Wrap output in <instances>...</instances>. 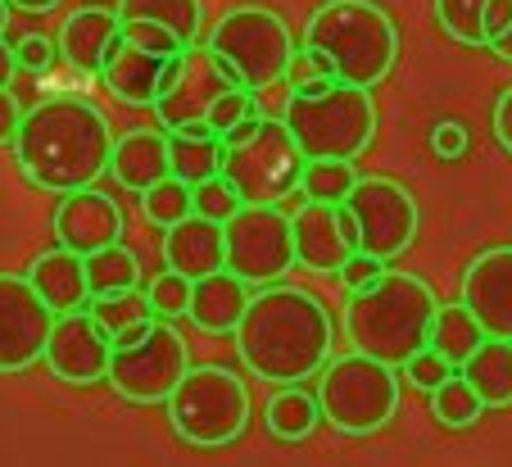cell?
<instances>
[{
  "label": "cell",
  "mask_w": 512,
  "mask_h": 467,
  "mask_svg": "<svg viewBox=\"0 0 512 467\" xmlns=\"http://www.w3.org/2000/svg\"><path fill=\"white\" fill-rule=\"evenodd\" d=\"M263 418H268V431H272V436L286 440V445H295V440H309L313 431H318L322 404H318L313 395H304L300 381H295V386H281L277 395L268 399Z\"/></svg>",
  "instance_id": "obj_29"
},
{
  "label": "cell",
  "mask_w": 512,
  "mask_h": 467,
  "mask_svg": "<svg viewBox=\"0 0 512 467\" xmlns=\"http://www.w3.org/2000/svg\"><path fill=\"white\" fill-rule=\"evenodd\" d=\"M55 241L78 254H96L123 241V205L109 191H68L55 205Z\"/></svg>",
  "instance_id": "obj_18"
},
{
  "label": "cell",
  "mask_w": 512,
  "mask_h": 467,
  "mask_svg": "<svg viewBox=\"0 0 512 467\" xmlns=\"http://www.w3.org/2000/svg\"><path fill=\"white\" fill-rule=\"evenodd\" d=\"M109 359H114V341L96 322L91 309L59 313L55 331L46 345V368L68 386H96L109 377Z\"/></svg>",
  "instance_id": "obj_15"
},
{
  "label": "cell",
  "mask_w": 512,
  "mask_h": 467,
  "mask_svg": "<svg viewBox=\"0 0 512 467\" xmlns=\"http://www.w3.org/2000/svg\"><path fill=\"white\" fill-rule=\"evenodd\" d=\"M14 55H19V69L23 73H50V69H55V59H59V41L32 32V37H23L19 46H14Z\"/></svg>",
  "instance_id": "obj_42"
},
{
  "label": "cell",
  "mask_w": 512,
  "mask_h": 467,
  "mask_svg": "<svg viewBox=\"0 0 512 467\" xmlns=\"http://www.w3.org/2000/svg\"><path fill=\"white\" fill-rule=\"evenodd\" d=\"M322 73H331V64L318 55L313 46H300L295 55H290V69H286V82L290 87H300V82H313V78H322ZM336 78V73H331Z\"/></svg>",
  "instance_id": "obj_44"
},
{
  "label": "cell",
  "mask_w": 512,
  "mask_h": 467,
  "mask_svg": "<svg viewBox=\"0 0 512 467\" xmlns=\"http://www.w3.org/2000/svg\"><path fill=\"white\" fill-rule=\"evenodd\" d=\"M481 341H485V327L476 322V313L467 309L463 300H458V304H440V309H435L431 341H426V345H431L435 354H445L454 368H463V363L476 354V345H481Z\"/></svg>",
  "instance_id": "obj_28"
},
{
  "label": "cell",
  "mask_w": 512,
  "mask_h": 467,
  "mask_svg": "<svg viewBox=\"0 0 512 467\" xmlns=\"http://www.w3.org/2000/svg\"><path fill=\"white\" fill-rule=\"evenodd\" d=\"M19 123H23V105L10 87H0V146H14L19 137Z\"/></svg>",
  "instance_id": "obj_45"
},
{
  "label": "cell",
  "mask_w": 512,
  "mask_h": 467,
  "mask_svg": "<svg viewBox=\"0 0 512 467\" xmlns=\"http://www.w3.org/2000/svg\"><path fill=\"white\" fill-rule=\"evenodd\" d=\"M454 372H458V368H454V363H449V359H445V354H435V350H431V345H426V350H417V354H413V359H408V363H404V377H408V381H413V386H417V390H426V395H431V390H435V386H440V381H449V377H454Z\"/></svg>",
  "instance_id": "obj_40"
},
{
  "label": "cell",
  "mask_w": 512,
  "mask_h": 467,
  "mask_svg": "<svg viewBox=\"0 0 512 467\" xmlns=\"http://www.w3.org/2000/svg\"><path fill=\"white\" fill-rule=\"evenodd\" d=\"M494 141L512 155V87L494 100Z\"/></svg>",
  "instance_id": "obj_46"
},
{
  "label": "cell",
  "mask_w": 512,
  "mask_h": 467,
  "mask_svg": "<svg viewBox=\"0 0 512 467\" xmlns=\"http://www.w3.org/2000/svg\"><path fill=\"white\" fill-rule=\"evenodd\" d=\"M290 227H295V259L309 273H340L345 259L358 250L354 223H349L345 205H322V200H304L295 214H290Z\"/></svg>",
  "instance_id": "obj_16"
},
{
  "label": "cell",
  "mask_w": 512,
  "mask_h": 467,
  "mask_svg": "<svg viewBox=\"0 0 512 467\" xmlns=\"http://www.w3.org/2000/svg\"><path fill=\"white\" fill-rule=\"evenodd\" d=\"M232 336L241 363L259 381L295 386L327 368L336 350V318L322 295L290 282H268L250 295V309Z\"/></svg>",
  "instance_id": "obj_1"
},
{
  "label": "cell",
  "mask_w": 512,
  "mask_h": 467,
  "mask_svg": "<svg viewBox=\"0 0 512 467\" xmlns=\"http://www.w3.org/2000/svg\"><path fill=\"white\" fill-rule=\"evenodd\" d=\"M435 309H440L435 291L422 277L404 273V268H386L368 291H354V300L345 304V336L354 350L404 368L431 341Z\"/></svg>",
  "instance_id": "obj_3"
},
{
  "label": "cell",
  "mask_w": 512,
  "mask_h": 467,
  "mask_svg": "<svg viewBox=\"0 0 512 467\" xmlns=\"http://www.w3.org/2000/svg\"><path fill=\"white\" fill-rule=\"evenodd\" d=\"M304 46L331 64L340 82L381 87L399 64V28L377 0H327L309 14Z\"/></svg>",
  "instance_id": "obj_4"
},
{
  "label": "cell",
  "mask_w": 512,
  "mask_h": 467,
  "mask_svg": "<svg viewBox=\"0 0 512 467\" xmlns=\"http://www.w3.org/2000/svg\"><path fill=\"white\" fill-rule=\"evenodd\" d=\"M390 263L386 259H377V254H363V250H354L345 259V268H340V282H345V291L354 295V291H368L372 282H377L381 273H386Z\"/></svg>",
  "instance_id": "obj_41"
},
{
  "label": "cell",
  "mask_w": 512,
  "mask_h": 467,
  "mask_svg": "<svg viewBox=\"0 0 512 467\" xmlns=\"http://www.w3.org/2000/svg\"><path fill=\"white\" fill-rule=\"evenodd\" d=\"M123 37L136 41V46L145 50H155V55H182V37H177L173 28H164V23H150V19H123Z\"/></svg>",
  "instance_id": "obj_39"
},
{
  "label": "cell",
  "mask_w": 512,
  "mask_h": 467,
  "mask_svg": "<svg viewBox=\"0 0 512 467\" xmlns=\"http://www.w3.org/2000/svg\"><path fill=\"white\" fill-rule=\"evenodd\" d=\"M191 277L173 273V268H164L159 277H150V286H145V295H150V304H155L159 318H186V309H191Z\"/></svg>",
  "instance_id": "obj_37"
},
{
  "label": "cell",
  "mask_w": 512,
  "mask_h": 467,
  "mask_svg": "<svg viewBox=\"0 0 512 467\" xmlns=\"http://www.w3.org/2000/svg\"><path fill=\"white\" fill-rule=\"evenodd\" d=\"M114 132L100 105L87 96H46L23 109L19 137H14V164L23 182L50 195L87 191L109 173Z\"/></svg>",
  "instance_id": "obj_2"
},
{
  "label": "cell",
  "mask_w": 512,
  "mask_h": 467,
  "mask_svg": "<svg viewBox=\"0 0 512 467\" xmlns=\"http://www.w3.org/2000/svg\"><path fill=\"white\" fill-rule=\"evenodd\" d=\"M254 96H259V91H250V87H232V91H223V96L213 100L209 105V118H204V123L213 127V132H218V137H227V132H232L236 123H241V118H250L254 109Z\"/></svg>",
  "instance_id": "obj_38"
},
{
  "label": "cell",
  "mask_w": 512,
  "mask_h": 467,
  "mask_svg": "<svg viewBox=\"0 0 512 467\" xmlns=\"http://www.w3.org/2000/svg\"><path fill=\"white\" fill-rule=\"evenodd\" d=\"M318 404L322 422L340 436H377L399 413V368L363 350L327 359L318 372Z\"/></svg>",
  "instance_id": "obj_6"
},
{
  "label": "cell",
  "mask_w": 512,
  "mask_h": 467,
  "mask_svg": "<svg viewBox=\"0 0 512 467\" xmlns=\"http://www.w3.org/2000/svg\"><path fill=\"white\" fill-rule=\"evenodd\" d=\"M141 214L150 218L155 227H173L182 223L186 214H195V200H191V182H182V177H164V182H155L150 191H141Z\"/></svg>",
  "instance_id": "obj_34"
},
{
  "label": "cell",
  "mask_w": 512,
  "mask_h": 467,
  "mask_svg": "<svg viewBox=\"0 0 512 467\" xmlns=\"http://www.w3.org/2000/svg\"><path fill=\"white\" fill-rule=\"evenodd\" d=\"M485 5L490 0H435V23L458 46H490V37H485Z\"/></svg>",
  "instance_id": "obj_35"
},
{
  "label": "cell",
  "mask_w": 512,
  "mask_h": 467,
  "mask_svg": "<svg viewBox=\"0 0 512 467\" xmlns=\"http://www.w3.org/2000/svg\"><path fill=\"white\" fill-rule=\"evenodd\" d=\"M168 155H173V173L182 182H204V177L223 173L227 159V141L213 132L209 123H191L182 132H168Z\"/></svg>",
  "instance_id": "obj_27"
},
{
  "label": "cell",
  "mask_w": 512,
  "mask_h": 467,
  "mask_svg": "<svg viewBox=\"0 0 512 467\" xmlns=\"http://www.w3.org/2000/svg\"><path fill=\"white\" fill-rule=\"evenodd\" d=\"M227 268L250 286H268L295 268V227L281 205H241L223 223Z\"/></svg>",
  "instance_id": "obj_11"
},
{
  "label": "cell",
  "mask_w": 512,
  "mask_h": 467,
  "mask_svg": "<svg viewBox=\"0 0 512 467\" xmlns=\"http://www.w3.org/2000/svg\"><path fill=\"white\" fill-rule=\"evenodd\" d=\"M168 64L173 59L168 55H155V50L136 46V41L118 37V46L109 50L105 59V73H100V82H105V91L114 100H123V105H136V109H155L159 91H164L168 82Z\"/></svg>",
  "instance_id": "obj_20"
},
{
  "label": "cell",
  "mask_w": 512,
  "mask_h": 467,
  "mask_svg": "<svg viewBox=\"0 0 512 467\" xmlns=\"http://www.w3.org/2000/svg\"><path fill=\"white\" fill-rule=\"evenodd\" d=\"M14 73H19V55H14V46H5V37H0V87H10Z\"/></svg>",
  "instance_id": "obj_48"
},
{
  "label": "cell",
  "mask_w": 512,
  "mask_h": 467,
  "mask_svg": "<svg viewBox=\"0 0 512 467\" xmlns=\"http://www.w3.org/2000/svg\"><path fill=\"white\" fill-rule=\"evenodd\" d=\"M109 177H114L123 191H150L155 182L173 177V155H168V132H150V127H136L123 132L114 141V155H109Z\"/></svg>",
  "instance_id": "obj_22"
},
{
  "label": "cell",
  "mask_w": 512,
  "mask_h": 467,
  "mask_svg": "<svg viewBox=\"0 0 512 467\" xmlns=\"http://www.w3.org/2000/svg\"><path fill=\"white\" fill-rule=\"evenodd\" d=\"M28 277L46 304L55 313H73V309H87L91 304V277H87V254L68 250V245H55V250L37 254L28 263Z\"/></svg>",
  "instance_id": "obj_24"
},
{
  "label": "cell",
  "mask_w": 512,
  "mask_h": 467,
  "mask_svg": "<svg viewBox=\"0 0 512 467\" xmlns=\"http://www.w3.org/2000/svg\"><path fill=\"white\" fill-rule=\"evenodd\" d=\"M59 313L32 286L28 273H0V372H28L46 359Z\"/></svg>",
  "instance_id": "obj_14"
},
{
  "label": "cell",
  "mask_w": 512,
  "mask_h": 467,
  "mask_svg": "<svg viewBox=\"0 0 512 467\" xmlns=\"http://www.w3.org/2000/svg\"><path fill=\"white\" fill-rule=\"evenodd\" d=\"M191 200H195V214L213 218V223H227V218L245 205V195L236 191V182L227 173H213V177H204V182H195Z\"/></svg>",
  "instance_id": "obj_36"
},
{
  "label": "cell",
  "mask_w": 512,
  "mask_h": 467,
  "mask_svg": "<svg viewBox=\"0 0 512 467\" xmlns=\"http://www.w3.org/2000/svg\"><path fill=\"white\" fill-rule=\"evenodd\" d=\"M186 368H191V350H186L182 331H173L164 318L145 331L141 341L114 345L105 381L118 399L155 409V404H168V395H173L177 381L186 377Z\"/></svg>",
  "instance_id": "obj_10"
},
{
  "label": "cell",
  "mask_w": 512,
  "mask_h": 467,
  "mask_svg": "<svg viewBox=\"0 0 512 467\" xmlns=\"http://www.w3.org/2000/svg\"><path fill=\"white\" fill-rule=\"evenodd\" d=\"M458 372L476 386V395L485 399V409H512V341L485 336Z\"/></svg>",
  "instance_id": "obj_26"
},
{
  "label": "cell",
  "mask_w": 512,
  "mask_h": 467,
  "mask_svg": "<svg viewBox=\"0 0 512 467\" xmlns=\"http://www.w3.org/2000/svg\"><path fill=\"white\" fill-rule=\"evenodd\" d=\"M490 50H499V55H503V59H512V28H508V32H503V37H499V41H494V46H490Z\"/></svg>",
  "instance_id": "obj_50"
},
{
  "label": "cell",
  "mask_w": 512,
  "mask_h": 467,
  "mask_svg": "<svg viewBox=\"0 0 512 467\" xmlns=\"http://www.w3.org/2000/svg\"><path fill=\"white\" fill-rule=\"evenodd\" d=\"M481 413H485V399L476 395V386L463 377V372H454L449 381H440V386L431 390V418L440 422V427L467 431V427H476Z\"/></svg>",
  "instance_id": "obj_31"
},
{
  "label": "cell",
  "mask_w": 512,
  "mask_h": 467,
  "mask_svg": "<svg viewBox=\"0 0 512 467\" xmlns=\"http://www.w3.org/2000/svg\"><path fill=\"white\" fill-rule=\"evenodd\" d=\"M354 186H358L354 159H309L300 173V195L304 200H322V205H345Z\"/></svg>",
  "instance_id": "obj_32"
},
{
  "label": "cell",
  "mask_w": 512,
  "mask_h": 467,
  "mask_svg": "<svg viewBox=\"0 0 512 467\" xmlns=\"http://www.w3.org/2000/svg\"><path fill=\"white\" fill-rule=\"evenodd\" d=\"M118 37H123V14L105 5H82L59 28V59L82 78H100Z\"/></svg>",
  "instance_id": "obj_19"
},
{
  "label": "cell",
  "mask_w": 512,
  "mask_h": 467,
  "mask_svg": "<svg viewBox=\"0 0 512 467\" xmlns=\"http://www.w3.org/2000/svg\"><path fill=\"white\" fill-rule=\"evenodd\" d=\"M431 150L454 164V159H463L467 150H472V137H467V127L458 123V118H445V123L431 127Z\"/></svg>",
  "instance_id": "obj_43"
},
{
  "label": "cell",
  "mask_w": 512,
  "mask_h": 467,
  "mask_svg": "<svg viewBox=\"0 0 512 467\" xmlns=\"http://www.w3.org/2000/svg\"><path fill=\"white\" fill-rule=\"evenodd\" d=\"M87 309L96 313V322L109 331V341H114V345H132V341H141L145 331H150V327L159 322L155 304H150V295H145L141 286H132V291L91 295Z\"/></svg>",
  "instance_id": "obj_25"
},
{
  "label": "cell",
  "mask_w": 512,
  "mask_h": 467,
  "mask_svg": "<svg viewBox=\"0 0 512 467\" xmlns=\"http://www.w3.org/2000/svg\"><path fill=\"white\" fill-rule=\"evenodd\" d=\"M458 300L476 313L485 336L512 341V245H490L467 263Z\"/></svg>",
  "instance_id": "obj_17"
},
{
  "label": "cell",
  "mask_w": 512,
  "mask_h": 467,
  "mask_svg": "<svg viewBox=\"0 0 512 467\" xmlns=\"http://www.w3.org/2000/svg\"><path fill=\"white\" fill-rule=\"evenodd\" d=\"M10 10H14L10 0H0V37H5V28H10Z\"/></svg>",
  "instance_id": "obj_51"
},
{
  "label": "cell",
  "mask_w": 512,
  "mask_h": 467,
  "mask_svg": "<svg viewBox=\"0 0 512 467\" xmlns=\"http://www.w3.org/2000/svg\"><path fill=\"white\" fill-rule=\"evenodd\" d=\"M164 263L173 273L191 277V282L227 268L223 223H213V218H204V214H186L182 223L164 227Z\"/></svg>",
  "instance_id": "obj_21"
},
{
  "label": "cell",
  "mask_w": 512,
  "mask_h": 467,
  "mask_svg": "<svg viewBox=\"0 0 512 467\" xmlns=\"http://www.w3.org/2000/svg\"><path fill=\"white\" fill-rule=\"evenodd\" d=\"M168 422L191 449H227L250 427V386L223 363L186 368L168 395Z\"/></svg>",
  "instance_id": "obj_7"
},
{
  "label": "cell",
  "mask_w": 512,
  "mask_h": 467,
  "mask_svg": "<svg viewBox=\"0 0 512 467\" xmlns=\"http://www.w3.org/2000/svg\"><path fill=\"white\" fill-rule=\"evenodd\" d=\"M508 28H512V0H490V5H485V37H490V46Z\"/></svg>",
  "instance_id": "obj_47"
},
{
  "label": "cell",
  "mask_w": 512,
  "mask_h": 467,
  "mask_svg": "<svg viewBox=\"0 0 512 467\" xmlns=\"http://www.w3.org/2000/svg\"><path fill=\"white\" fill-rule=\"evenodd\" d=\"M204 46L213 55H223L241 78V87L250 91H268L286 82L290 55L300 50L290 37V23L268 5H236V10L218 14V23L204 32Z\"/></svg>",
  "instance_id": "obj_8"
},
{
  "label": "cell",
  "mask_w": 512,
  "mask_h": 467,
  "mask_svg": "<svg viewBox=\"0 0 512 467\" xmlns=\"http://www.w3.org/2000/svg\"><path fill=\"white\" fill-rule=\"evenodd\" d=\"M345 214L354 223L358 250L386 263L408 254V245L417 241V223H422L413 191L395 177H358V186L345 200Z\"/></svg>",
  "instance_id": "obj_12"
},
{
  "label": "cell",
  "mask_w": 512,
  "mask_h": 467,
  "mask_svg": "<svg viewBox=\"0 0 512 467\" xmlns=\"http://www.w3.org/2000/svg\"><path fill=\"white\" fill-rule=\"evenodd\" d=\"M14 10H23V14H50L59 5V0H10Z\"/></svg>",
  "instance_id": "obj_49"
},
{
  "label": "cell",
  "mask_w": 512,
  "mask_h": 467,
  "mask_svg": "<svg viewBox=\"0 0 512 467\" xmlns=\"http://www.w3.org/2000/svg\"><path fill=\"white\" fill-rule=\"evenodd\" d=\"M87 277H91V295L132 291V286H141V259L132 250H123V241H114L105 250L87 254Z\"/></svg>",
  "instance_id": "obj_33"
},
{
  "label": "cell",
  "mask_w": 512,
  "mask_h": 467,
  "mask_svg": "<svg viewBox=\"0 0 512 467\" xmlns=\"http://www.w3.org/2000/svg\"><path fill=\"white\" fill-rule=\"evenodd\" d=\"M290 137L309 159H358L377 141V100L368 87L340 82L331 73L290 87L281 105Z\"/></svg>",
  "instance_id": "obj_5"
},
{
  "label": "cell",
  "mask_w": 512,
  "mask_h": 467,
  "mask_svg": "<svg viewBox=\"0 0 512 467\" xmlns=\"http://www.w3.org/2000/svg\"><path fill=\"white\" fill-rule=\"evenodd\" d=\"M245 309H250V282H241L232 268H218V273L200 277V282L191 286V309H186V318L200 331H209V336H227V331L241 327Z\"/></svg>",
  "instance_id": "obj_23"
},
{
  "label": "cell",
  "mask_w": 512,
  "mask_h": 467,
  "mask_svg": "<svg viewBox=\"0 0 512 467\" xmlns=\"http://www.w3.org/2000/svg\"><path fill=\"white\" fill-rule=\"evenodd\" d=\"M123 19H150L164 23L182 37V46H195L204 32V5L200 0H118L114 5Z\"/></svg>",
  "instance_id": "obj_30"
},
{
  "label": "cell",
  "mask_w": 512,
  "mask_h": 467,
  "mask_svg": "<svg viewBox=\"0 0 512 467\" xmlns=\"http://www.w3.org/2000/svg\"><path fill=\"white\" fill-rule=\"evenodd\" d=\"M232 87H241L232 64H227L223 55H213L204 41H195V46H186L182 55H173V64H168V82L155 100L159 127H164V132H182V127H191V123H204L209 105Z\"/></svg>",
  "instance_id": "obj_13"
},
{
  "label": "cell",
  "mask_w": 512,
  "mask_h": 467,
  "mask_svg": "<svg viewBox=\"0 0 512 467\" xmlns=\"http://www.w3.org/2000/svg\"><path fill=\"white\" fill-rule=\"evenodd\" d=\"M304 164H309V155L290 137L286 118H263L245 141L227 146L223 173L245 195V205H281L290 191H300Z\"/></svg>",
  "instance_id": "obj_9"
}]
</instances>
